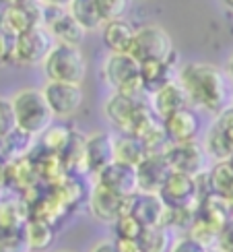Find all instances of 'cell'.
Segmentation results:
<instances>
[{"label": "cell", "mask_w": 233, "mask_h": 252, "mask_svg": "<svg viewBox=\"0 0 233 252\" xmlns=\"http://www.w3.org/2000/svg\"><path fill=\"white\" fill-rule=\"evenodd\" d=\"M139 244L143 252H169L174 242L169 240L167 225H159V227H146L143 236L139 238Z\"/></svg>", "instance_id": "4316f807"}, {"label": "cell", "mask_w": 233, "mask_h": 252, "mask_svg": "<svg viewBox=\"0 0 233 252\" xmlns=\"http://www.w3.org/2000/svg\"><path fill=\"white\" fill-rule=\"evenodd\" d=\"M31 143H33V136L15 128L8 136H4V139L0 141V153H2L6 159H21V157L29 151Z\"/></svg>", "instance_id": "484cf974"}, {"label": "cell", "mask_w": 233, "mask_h": 252, "mask_svg": "<svg viewBox=\"0 0 233 252\" xmlns=\"http://www.w3.org/2000/svg\"><path fill=\"white\" fill-rule=\"evenodd\" d=\"M97 184L108 188L110 192L118 194L122 198H130L139 190V174H136V167L122 163V161H114L110 163L105 170H101L97 174Z\"/></svg>", "instance_id": "4fadbf2b"}, {"label": "cell", "mask_w": 233, "mask_h": 252, "mask_svg": "<svg viewBox=\"0 0 233 252\" xmlns=\"http://www.w3.org/2000/svg\"><path fill=\"white\" fill-rule=\"evenodd\" d=\"M91 252H120L116 240H99L97 244L91 248Z\"/></svg>", "instance_id": "74e56055"}, {"label": "cell", "mask_w": 233, "mask_h": 252, "mask_svg": "<svg viewBox=\"0 0 233 252\" xmlns=\"http://www.w3.org/2000/svg\"><path fill=\"white\" fill-rule=\"evenodd\" d=\"M116 161V136L105 130H97L89 136H85L81 165L85 172L97 176L110 163Z\"/></svg>", "instance_id": "ba28073f"}, {"label": "cell", "mask_w": 233, "mask_h": 252, "mask_svg": "<svg viewBox=\"0 0 233 252\" xmlns=\"http://www.w3.org/2000/svg\"><path fill=\"white\" fill-rule=\"evenodd\" d=\"M44 97L54 114V118H72L83 106V89L81 85H70V83H54L48 81L44 85Z\"/></svg>", "instance_id": "9c48e42d"}, {"label": "cell", "mask_w": 233, "mask_h": 252, "mask_svg": "<svg viewBox=\"0 0 233 252\" xmlns=\"http://www.w3.org/2000/svg\"><path fill=\"white\" fill-rule=\"evenodd\" d=\"M227 75L231 77V81H233V54L229 56V60H227Z\"/></svg>", "instance_id": "60d3db41"}, {"label": "cell", "mask_w": 233, "mask_h": 252, "mask_svg": "<svg viewBox=\"0 0 233 252\" xmlns=\"http://www.w3.org/2000/svg\"><path fill=\"white\" fill-rule=\"evenodd\" d=\"M56 46V41L44 27H35L27 31V33L15 37L13 44V58L10 62L21 66H33V64H44L48 58L50 50Z\"/></svg>", "instance_id": "52a82bcc"}, {"label": "cell", "mask_w": 233, "mask_h": 252, "mask_svg": "<svg viewBox=\"0 0 233 252\" xmlns=\"http://www.w3.org/2000/svg\"><path fill=\"white\" fill-rule=\"evenodd\" d=\"M208 252H223V250H219V248H210Z\"/></svg>", "instance_id": "f6af8a7d"}, {"label": "cell", "mask_w": 233, "mask_h": 252, "mask_svg": "<svg viewBox=\"0 0 233 252\" xmlns=\"http://www.w3.org/2000/svg\"><path fill=\"white\" fill-rule=\"evenodd\" d=\"M41 139H44L46 149H50L52 153H60V151H64L70 147L72 134L64 124H52L50 128L41 134Z\"/></svg>", "instance_id": "f1b7e54d"}, {"label": "cell", "mask_w": 233, "mask_h": 252, "mask_svg": "<svg viewBox=\"0 0 233 252\" xmlns=\"http://www.w3.org/2000/svg\"><path fill=\"white\" fill-rule=\"evenodd\" d=\"M210 184H213L215 194L221 196H229L233 192V165L227 161H217L213 167L208 170Z\"/></svg>", "instance_id": "83f0119b"}, {"label": "cell", "mask_w": 233, "mask_h": 252, "mask_svg": "<svg viewBox=\"0 0 233 252\" xmlns=\"http://www.w3.org/2000/svg\"><path fill=\"white\" fill-rule=\"evenodd\" d=\"M8 4L4 2V0H0V27H2V23H4V17H6V13H8Z\"/></svg>", "instance_id": "ab89813d"}, {"label": "cell", "mask_w": 233, "mask_h": 252, "mask_svg": "<svg viewBox=\"0 0 233 252\" xmlns=\"http://www.w3.org/2000/svg\"><path fill=\"white\" fill-rule=\"evenodd\" d=\"M146 157H149V151H146L145 143L139 136H134V134L116 136V161L139 167Z\"/></svg>", "instance_id": "7402d4cb"}, {"label": "cell", "mask_w": 233, "mask_h": 252, "mask_svg": "<svg viewBox=\"0 0 233 252\" xmlns=\"http://www.w3.org/2000/svg\"><path fill=\"white\" fill-rule=\"evenodd\" d=\"M177 68H175V58L172 60H149L141 62V83L145 93L153 95L155 91L169 85L172 81L177 79Z\"/></svg>", "instance_id": "ffe728a7"}, {"label": "cell", "mask_w": 233, "mask_h": 252, "mask_svg": "<svg viewBox=\"0 0 233 252\" xmlns=\"http://www.w3.org/2000/svg\"><path fill=\"white\" fill-rule=\"evenodd\" d=\"M167 209H196L198 207V188L196 176L172 172L159 190Z\"/></svg>", "instance_id": "30bf717a"}, {"label": "cell", "mask_w": 233, "mask_h": 252, "mask_svg": "<svg viewBox=\"0 0 233 252\" xmlns=\"http://www.w3.org/2000/svg\"><path fill=\"white\" fill-rule=\"evenodd\" d=\"M149 108L153 110L155 116L163 122L169 116H174L175 112L190 108V99L186 95L184 87L179 85V81L175 79V81L169 83V85L155 91L153 95H149Z\"/></svg>", "instance_id": "e0dca14e"}, {"label": "cell", "mask_w": 233, "mask_h": 252, "mask_svg": "<svg viewBox=\"0 0 233 252\" xmlns=\"http://www.w3.org/2000/svg\"><path fill=\"white\" fill-rule=\"evenodd\" d=\"M15 128H17V120H15L13 103L6 97H0V141L8 136Z\"/></svg>", "instance_id": "1f68e13d"}, {"label": "cell", "mask_w": 233, "mask_h": 252, "mask_svg": "<svg viewBox=\"0 0 233 252\" xmlns=\"http://www.w3.org/2000/svg\"><path fill=\"white\" fill-rule=\"evenodd\" d=\"M225 4H227L229 8H233V0H225Z\"/></svg>", "instance_id": "ee69618b"}, {"label": "cell", "mask_w": 233, "mask_h": 252, "mask_svg": "<svg viewBox=\"0 0 233 252\" xmlns=\"http://www.w3.org/2000/svg\"><path fill=\"white\" fill-rule=\"evenodd\" d=\"M4 2H6L8 6H17V4H23V2H27V0H4Z\"/></svg>", "instance_id": "b9f144b4"}, {"label": "cell", "mask_w": 233, "mask_h": 252, "mask_svg": "<svg viewBox=\"0 0 233 252\" xmlns=\"http://www.w3.org/2000/svg\"><path fill=\"white\" fill-rule=\"evenodd\" d=\"M101 79L112 93H122L134 99H141L145 93L141 83V64L130 54H110L103 60Z\"/></svg>", "instance_id": "277c9868"}, {"label": "cell", "mask_w": 233, "mask_h": 252, "mask_svg": "<svg viewBox=\"0 0 233 252\" xmlns=\"http://www.w3.org/2000/svg\"><path fill=\"white\" fill-rule=\"evenodd\" d=\"M13 44H15V37L8 35L6 31L0 27V64L10 62V58H13Z\"/></svg>", "instance_id": "e575fe53"}, {"label": "cell", "mask_w": 233, "mask_h": 252, "mask_svg": "<svg viewBox=\"0 0 233 252\" xmlns=\"http://www.w3.org/2000/svg\"><path fill=\"white\" fill-rule=\"evenodd\" d=\"M227 198V205H229V211H231V215H233V192L229 194V196H225Z\"/></svg>", "instance_id": "7bdbcfd3"}, {"label": "cell", "mask_w": 233, "mask_h": 252, "mask_svg": "<svg viewBox=\"0 0 233 252\" xmlns=\"http://www.w3.org/2000/svg\"><path fill=\"white\" fill-rule=\"evenodd\" d=\"M210 246H206L204 242H200L198 238H194L192 234H184L177 240H174L169 252H208Z\"/></svg>", "instance_id": "d6a6232c"}, {"label": "cell", "mask_w": 233, "mask_h": 252, "mask_svg": "<svg viewBox=\"0 0 233 252\" xmlns=\"http://www.w3.org/2000/svg\"><path fill=\"white\" fill-rule=\"evenodd\" d=\"M177 81L184 87L190 106L219 114L229 108V87L225 72L208 62H188L179 68Z\"/></svg>", "instance_id": "6da1fadb"}, {"label": "cell", "mask_w": 233, "mask_h": 252, "mask_svg": "<svg viewBox=\"0 0 233 252\" xmlns=\"http://www.w3.org/2000/svg\"><path fill=\"white\" fill-rule=\"evenodd\" d=\"M15 110L17 128L23 130L29 136H41L52 124H54V114H52L44 91L35 87H23L10 97Z\"/></svg>", "instance_id": "7a4b0ae2"}, {"label": "cell", "mask_w": 233, "mask_h": 252, "mask_svg": "<svg viewBox=\"0 0 233 252\" xmlns=\"http://www.w3.org/2000/svg\"><path fill=\"white\" fill-rule=\"evenodd\" d=\"M163 128L169 139V145H182L196 141L200 130V118L192 108H184L175 112L174 116L163 120Z\"/></svg>", "instance_id": "d6986e66"}, {"label": "cell", "mask_w": 233, "mask_h": 252, "mask_svg": "<svg viewBox=\"0 0 233 252\" xmlns=\"http://www.w3.org/2000/svg\"><path fill=\"white\" fill-rule=\"evenodd\" d=\"M114 229H116V240H139L145 232V227L139 223V219H134L130 213L122 215L114 223Z\"/></svg>", "instance_id": "f546056e"}, {"label": "cell", "mask_w": 233, "mask_h": 252, "mask_svg": "<svg viewBox=\"0 0 233 252\" xmlns=\"http://www.w3.org/2000/svg\"><path fill=\"white\" fill-rule=\"evenodd\" d=\"M143 106L145 103L141 99L122 95V93H112L103 103V114L114 128L120 130V134H132L136 116Z\"/></svg>", "instance_id": "8fae6325"}, {"label": "cell", "mask_w": 233, "mask_h": 252, "mask_svg": "<svg viewBox=\"0 0 233 252\" xmlns=\"http://www.w3.org/2000/svg\"><path fill=\"white\" fill-rule=\"evenodd\" d=\"M203 147H204L206 155H210L215 161H227V159H231V155H233V145L229 143V139L225 136L223 128L219 126L217 120L210 124Z\"/></svg>", "instance_id": "cb8c5ba5"}, {"label": "cell", "mask_w": 233, "mask_h": 252, "mask_svg": "<svg viewBox=\"0 0 233 252\" xmlns=\"http://www.w3.org/2000/svg\"><path fill=\"white\" fill-rule=\"evenodd\" d=\"M44 6H62V8H66L70 4V0H39Z\"/></svg>", "instance_id": "f35d334b"}, {"label": "cell", "mask_w": 233, "mask_h": 252, "mask_svg": "<svg viewBox=\"0 0 233 252\" xmlns=\"http://www.w3.org/2000/svg\"><path fill=\"white\" fill-rule=\"evenodd\" d=\"M128 54L141 64V62H149V60H172L175 58V48L172 35L161 25L149 23L136 27Z\"/></svg>", "instance_id": "5b68a950"}, {"label": "cell", "mask_w": 233, "mask_h": 252, "mask_svg": "<svg viewBox=\"0 0 233 252\" xmlns=\"http://www.w3.org/2000/svg\"><path fill=\"white\" fill-rule=\"evenodd\" d=\"M165 157L174 172L188 174V176H198L206 172V151L196 141L182 143V145H169L165 151Z\"/></svg>", "instance_id": "5bb4252c"}, {"label": "cell", "mask_w": 233, "mask_h": 252, "mask_svg": "<svg viewBox=\"0 0 233 252\" xmlns=\"http://www.w3.org/2000/svg\"><path fill=\"white\" fill-rule=\"evenodd\" d=\"M215 244H217L219 250H223V252H233V215L221 225Z\"/></svg>", "instance_id": "836d02e7"}, {"label": "cell", "mask_w": 233, "mask_h": 252, "mask_svg": "<svg viewBox=\"0 0 233 252\" xmlns=\"http://www.w3.org/2000/svg\"><path fill=\"white\" fill-rule=\"evenodd\" d=\"M89 213L97 221L114 225L122 215L128 213V198H122L108 188L95 184L89 192Z\"/></svg>", "instance_id": "7c38bea8"}, {"label": "cell", "mask_w": 233, "mask_h": 252, "mask_svg": "<svg viewBox=\"0 0 233 252\" xmlns=\"http://www.w3.org/2000/svg\"><path fill=\"white\" fill-rule=\"evenodd\" d=\"M41 27L52 35L56 44H66L77 48H81L85 35H87V31L70 17L68 8L62 6H44V10H41Z\"/></svg>", "instance_id": "8992f818"}, {"label": "cell", "mask_w": 233, "mask_h": 252, "mask_svg": "<svg viewBox=\"0 0 233 252\" xmlns=\"http://www.w3.org/2000/svg\"><path fill=\"white\" fill-rule=\"evenodd\" d=\"M70 17L87 31H97L103 27V19L99 15L97 0H70V4L66 6Z\"/></svg>", "instance_id": "603a6c76"}, {"label": "cell", "mask_w": 233, "mask_h": 252, "mask_svg": "<svg viewBox=\"0 0 233 252\" xmlns=\"http://www.w3.org/2000/svg\"><path fill=\"white\" fill-rule=\"evenodd\" d=\"M56 238V232L52 227L50 221L46 219H33L25 225V240H27V246L33 250V252H41L46 250Z\"/></svg>", "instance_id": "d4e9b609"}, {"label": "cell", "mask_w": 233, "mask_h": 252, "mask_svg": "<svg viewBox=\"0 0 233 252\" xmlns=\"http://www.w3.org/2000/svg\"><path fill=\"white\" fill-rule=\"evenodd\" d=\"M56 252H75V250H56Z\"/></svg>", "instance_id": "bcb514c9"}, {"label": "cell", "mask_w": 233, "mask_h": 252, "mask_svg": "<svg viewBox=\"0 0 233 252\" xmlns=\"http://www.w3.org/2000/svg\"><path fill=\"white\" fill-rule=\"evenodd\" d=\"M0 252H6V250H4V248H2V246H0Z\"/></svg>", "instance_id": "7dc6e473"}, {"label": "cell", "mask_w": 233, "mask_h": 252, "mask_svg": "<svg viewBox=\"0 0 233 252\" xmlns=\"http://www.w3.org/2000/svg\"><path fill=\"white\" fill-rule=\"evenodd\" d=\"M29 252H33V250H29Z\"/></svg>", "instance_id": "c3c4849f"}, {"label": "cell", "mask_w": 233, "mask_h": 252, "mask_svg": "<svg viewBox=\"0 0 233 252\" xmlns=\"http://www.w3.org/2000/svg\"><path fill=\"white\" fill-rule=\"evenodd\" d=\"M134 27L126 19L120 21H110L101 27V39L110 54H128L134 39Z\"/></svg>", "instance_id": "44dd1931"}, {"label": "cell", "mask_w": 233, "mask_h": 252, "mask_svg": "<svg viewBox=\"0 0 233 252\" xmlns=\"http://www.w3.org/2000/svg\"><path fill=\"white\" fill-rule=\"evenodd\" d=\"M120 252H143L139 240H116Z\"/></svg>", "instance_id": "8d00e7d4"}, {"label": "cell", "mask_w": 233, "mask_h": 252, "mask_svg": "<svg viewBox=\"0 0 233 252\" xmlns=\"http://www.w3.org/2000/svg\"><path fill=\"white\" fill-rule=\"evenodd\" d=\"M217 122H219V126L223 128V132H225V136L229 139V143L233 145V106H229L227 110H223L217 116Z\"/></svg>", "instance_id": "d590c367"}, {"label": "cell", "mask_w": 233, "mask_h": 252, "mask_svg": "<svg viewBox=\"0 0 233 252\" xmlns=\"http://www.w3.org/2000/svg\"><path fill=\"white\" fill-rule=\"evenodd\" d=\"M41 68H44L46 79L54 83L81 85L87 77V60H85L83 50L66 44H56L52 48Z\"/></svg>", "instance_id": "3957f363"}, {"label": "cell", "mask_w": 233, "mask_h": 252, "mask_svg": "<svg viewBox=\"0 0 233 252\" xmlns=\"http://www.w3.org/2000/svg\"><path fill=\"white\" fill-rule=\"evenodd\" d=\"M128 213L139 219V223L146 227H159L165 225L167 217V207L163 198L155 192H136L128 198Z\"/></svg>", "instance_id": "9a60e30c"}, {"label": "cell", "mask_w": 233, "mask_h": 252, "mask_svg": "<svg viewBox=\"0 0 233 252\" xmlns=\"http://www.w3.org/2000/svg\"><path fill=\"white\" fill-rule=\"evenodd\" d=\"M41 10H44V6H41L39 0H27L23 4L10 6L4 17L2 29L8 35L19 37L31 29L41 27Z\"/></svg>", "instance_id": "2e32d148"}, {"label": "cell", "mask_w": 233, "mask_h": 252, "mask_svg": "<svg viewBox=\"0 0 233 252\" xmlns=\"http://www.w3.org/2000/svg\"><path fill=\"white\" fill-rule=\"evenodd\" d=\"M172 172L174 170L169 167L165 153H151L139 167H136V174H139V190L159 194V190L163 188L165 180Z\"/></svg>", "instance_id": "ac0fdd59"}, {"label": "cell", "mask_w": 233, "mask_h": 252, "mask_svg": "<svg viewBox=\"0 0 233 252\" xmlns=\"http://www.w3.org/2000/svg\"><path fill=\"white\" fill-rule=\"evenodd\" d=\"M128 2L130 0H97L99 15L103 19V25L110 21H120L128 13Z\"/></svg>", "instance_id": "4dcf8cb0"}]
</instances>
